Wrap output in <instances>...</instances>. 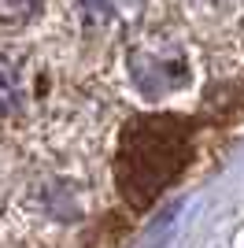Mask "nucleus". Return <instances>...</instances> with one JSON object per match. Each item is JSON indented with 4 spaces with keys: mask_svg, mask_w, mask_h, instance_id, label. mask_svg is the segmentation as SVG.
<instances>
[{
    "mask_svg": "<svg viewBox=\"0 0 244 248\" xmlns=\"http://www.w3.org/2000/svg\"><path fill=\"white\" fill-rule=\"evenodd\" d=\"M189 159V134L178 119H141L122 137L119 186L137 207L152 204Z\"/></svg>",
    "mask_w": 244,
    "mask_h": 248,
    "instance_id": "1",
    "label": "nucleus"
},
{
    "mask_svg": "<svg viewBox=\"0 0 244 248\" xmlns=\"http://www.w3.org/2000/svg\"><path fill=\"white\" fill-rule=\"evenodd\" d=\"M126 67H130L133 85L148 100H163L167 93H174V89H182L189 82V60H185V52L174 41H163V37L137 41L126 52Z\"/></svg>",
    "mask_w": 244,
    "mask_h": 248,
    "instance_id": "2",
    "label": "nucleus"
},
{
    "mask_svg": "<svg viewBox=\"0 0 244 248\" xmlns=\"http://www.w3.org/2000/svg\"><path fill=\"white\" fill-rule=\"evenodd\" d=\"M67 19L85 33H122L133 30L148 11V0H60Z\"/></svg>",
    "mask_w": 244,
    "mask_h": 248,
    "instance_id": "3",
    "label": "nucleus"
},
{
    "mask_svg": "<svg viewBox=\"0 0 244 248\" xmlns=\"http://www.w3.org/2000/svg\"><path fill=\"white\" fill-rule=\"evenodd\" d=\"M33 96V67L22 52L0 48V119H11L30 108Z\"/></svg>",
    "mask_w": 244,
    "mask_h": 248,
    "instance_id": "4",
    "label": "nucleus"
},
{
    "mask_svg": "<svg viewBox=\"0 0 244 248\" xmlns=\"http://www.w3.org/2000/svg\"><path fill=\"white\" fill-rule=\"evenodd\" d=\"M45 8V0H0V30H19L33 22Z\"/></svg>",
    "mask_w": 244,
    "mask_h": 248,
    "instance_id": "5",
    "label": "nucleus"
}]
</instances>
